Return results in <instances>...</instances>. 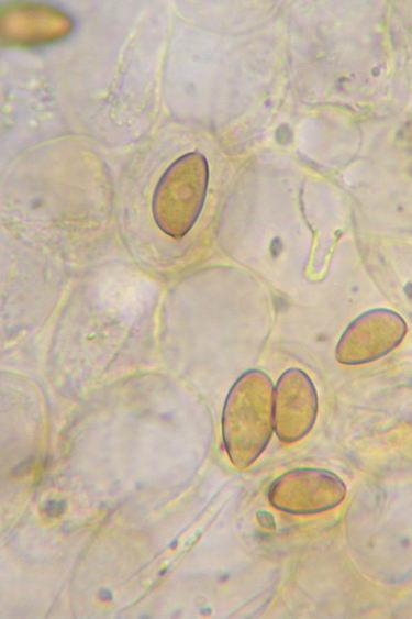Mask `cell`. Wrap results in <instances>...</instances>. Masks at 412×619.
<instances>
[{
  "label": "cell",
  "instance_id": "6da1fadb",
  "mask_svg": "<svg viewBox=\"0 0 412 619\" xmlns=\"http://www.w3.org/2000/svg\"><path fill=\"white\" fill-rule=\"evenodd\" d=\"M274 390L267 375L248 371L236 380L227 395L222 432L229 457L237 467L250 465L270 439Z\"/></svg>",
  "mask_w": 412,
  "mask_h": 619
},
{
  "label": "cell",
  "instance_id": "7a4b0ae2",
  "mask_svg": "<svg viewBox=\"0 0 412 619\" xmlns=\"http://www.w3.org/2000/svg\"><path fill=\"white\" fill-rule=\"evenodd\" d=\"M208 165L191 152L172 162L156 185L152 212L157 226L171 237L183 236L198 219L205 198Z\"/></svg>",
  "mask_w": 412,
  "mask_h": 619
},
{
  "label": "cell",
  "instance_id": "3957f363",
  "mask_svg": "<svg viewBox=\"0 0 412 619\" xmlns=\"http://www.w3.org/2000/svg\"><path fill=\"white\" fill-rule=\"evenodd\" d=\"M345 494V484L335 474L301 468L278 477L269 489V500L279 510L304 515L337 506Z\"/></svg>",
  "mask_w": 412,
  "mask_h": 619
},
{
  "label": "cell",
  "instance_id": "277c9868",
  "mask_svg": "<svg viewBox=\"0 0 412 619\" xmlns=\"http://www.w3.org/2000/svg\"><path fill=\"white\" fill-rule=\"evenodd\" d=\"M318 398L310 378L300 369L287 371L274 390V428L280 440L294 442L312 428Z\"/></svg>",
  "mask_w": 412,
  "mask_h": 619
},
{
  "label": "cell",
  "instance_id": "5b68a950",
  "mask_svg": "<svg viewBox=\"0 0 412 619\" xmlns=\"http://www.w3.org/2000/svg\"><path fill=\"white\" fill-rule=\"evenodd\" d=\"M387 316L375 311L368 312L354 321L343 333L336 356L343 364H361L376 358L389 349L391 339H387L385 327Z\"/></svg>",
  "mask_w": 412,
  "mask_h": 619
}]
</instances>
